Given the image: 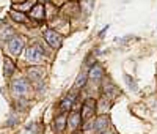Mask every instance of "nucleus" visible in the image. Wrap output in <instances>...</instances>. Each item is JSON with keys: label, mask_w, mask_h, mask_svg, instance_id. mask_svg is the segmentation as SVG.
Here are the masks:
<instances>
[{"label": "nucleus", "mask_w": 157, "mask_h": 134, "mask_svg": "<svg viewBox=\"0 0 157 134\" xmlns=\"http://www.w3.org/2000/svg\"><path fill=\"white\" fill-rule=\"evenodd\" d=\"M30 90V85L25 79H16L11 82V93L14 95L16 98H22L29 93Z\"/></svg>", "instance_id": "nucleus-1"}, {"label": "nucleus", "mask_w": 157, "mask_h": 134, "mask_svg": "<svg viewBox=\"0 0 157 134\" xmlns=\"http://www.w3.org/2000/svg\"><path fill=\"white\" fill-rule=\"evenodd\" d=\"M25 59L32 63H39L43 59H44V51L39 44H33V46H29L27 51H25Z\"/></svg>", "instance_id": "nucleus-2"}, {"label": "nucleus", "mask_w": 157, "mask_h": 134, "mask_svg": "<svg viewBox=\"0 0 157 134\" xmlns=\"http://www.w3.org/2000/svg\"><path fill=\"white\" fill-rule=\"evenodd\" d=\"M94 114H96V101L93 98L85 99L83 107H82V114H80L82 120H83V122H88V120H91L94 117Z\"/></svg>", "instance_id": "nucleus-3"}, {"label": "nucleus", "mask_w": 157, "mask_h": 134, "mask_svg": "<svg viewBox=\"0 0 157 134\" xmlns=\"http://www.w3.org/2000/svg\"><path fill=\"white\" fill-rule=\"evenodd\" d=\"M44 39L47 41V44L50 47H60L63 43V36L57 30H52V29L44 30Z\"/></svg>", "instance_id": "nucleus-4"}, {"label": "nucleus", "mask_w": 157, "mask_h": 134, "mask_svg": "<svg viewBox=\"0 0 157 134\" xmlns=\"http://www.w3.org/2000/svg\"><path fill=\"white\" fill-rule=\"evenodd\" d=\"M8 49L13 55H21V52L24 49V38H21L19 35H13L10 39H8Z\"/></svg>", "instance_id": "nucleus-5"}, {"label": "nucleus", "mask_w": 157, "mask_h": 134, "mask_svg": "<svg viewBox=\"0 0 157 134\" xmlns=\"http://www.w3.org/2000/svg\"><path fill=\"white\" fill-rule=\"evenodd\" d=\"M102 93H104V98H109V99H115L118 96H121V90L118 88L115 84L112 82H104V87H102Z\"/></svg>", "instance_id": "nucleus-6"}, {"label": "nucleus", "mask_w": 157, "mask_h": 134, "mask_svg": "<svg viewBox=\"0 0 157 134\" xmlns=\"http://www.w3.org/2000/svg\"><path fill=\"white\" fill-rule=\"evenodd\" d=\"M27 76H29V79L32 80V82H41V80L46 77V71H44V68H41V66H33V68H30L27 71Z\"/></svg>", "instance_id": "nucleus-7"}, {"label": "nucleus", "mask_w": 157, "mask_h": 134, "mask_svg": "<svg viewBox=\"0 0 157 134\" xmlns=\"http://www.w3.org/2000/svg\"><path fill=\"white\" fill-rule=\"evenodd\" d=\"M109 125H110V118H109L107 115H101V117L96 118V122H93V128H94L96 132H104V131H107Z\"/></svg>", "instance_id": "nucleus-8"}, {"label": "nucleus", "mask_w": 157, "mask_h": 134, "mask_svg": "<svg viewBox=\"0 0 157 134\" xmlns=\"http://www.w3.org/2000/svg\"><path fill=\"white\" fill-rule=\"evenodd\" d=\"M44 16H46V8H44V5L36 3V5H33V6H32V10H30V18H32V19L43 21V19H44Z\"/></svg>", "instance_id": "nucleus-9"}, {"label": "nucleus", "mask_w": 157, "mask_h": 134, "mask_svg": "<svg viewBox=\"0 0 157 134\" xmlns=\"http://www.w3.org/2000/svg\"><path fill=\"white\" fill-rule=\"evenodd\" d=\"M66 123H68V117H66V114H60L57 118H55V123H54V126H55V131L57 132H63L64 131V128H66Z\"/></svg>", "instance_id": "nucleus-10"}, {"label": "nucleus", "mask_w": 157, "mask_h": 134, "mask_svg": "<svg viewBox=\"0 0 157 134\" xmlns=\"http://www.w3.org/2000/svg\"><path fill=\"white\" fill-rule=\"evenodd\" d=\"M88 76H90V79H91V80H94V82H99V80L102 79V76H104V70L101 68L99 65H94L93 68L90 70Z\"/></svg>", "instance_id": "nucleus-11"}, {"label": "nucleus", "mask_w": 157, "mask_h": 134, "mask_svg": "<svg viewBox=\"0 0 157 134\" xmlns=\"http://www.w3.org/2000/svg\"><path fill=\"white\" fill-rule=\"evenodd\" d=\"M74 98H75V95H74V93H71L69 96H66V98H64V99L61 101V104H60V111H61V112H66V111H69L71 107H72Z\"/></svg>", "instance_id": "nucleus-12"}, {"label": "nucleus", "mask_w": 157, "mask_h": 134, "mask_svg": "<svg viewBox=\"0 0 157 134\" xmlns=\"http://www.w3.org/2000/svg\"><path fill=\"white\" fill-rule=\"evenodd\" d=\"M80 120H82V117H80V112H77V111H74L71 115H69V120H68V125L74 129V128H77L78 125H80Z\"/></svg>", "instance_id": "nucleus-13"}, {"label": "nucleus", "mask_w": 157, "mask_h": 134, "mask_svg": "<svg viewBox=\"0 0 157 134\" xmlns=\"http://www.w3.org/2000/svg\"><path fill=\"white\" fill-rule=\"evenodd\" d=\"M3 68H5V76L6 77H10L13 73H14V70H16V66H14V63L11 62V59H5V62H3Z\"/></svg>", "instance_id": "nucleus-14"}, {"label": "nucleus", "mask_w": 157, "mask_h": 134, "mask_svg": "<svg viewBox=\"0 0 157 134\" xmlns=\"http://www.w3.org/2000/svg\"><path fill=\"white\" fill-rule=\"evenodd\" d=\"M86 77H88L86 73H80V74H78V77H77V80H75V84H74V88H82V87L86 84Z\"/></svg>", "instance_id": "nucleus-15"}, {"label": "nucleus", "mask_w": 157, "mask_h": 134, "mask_svg": "<svg viewBox=\"0 0 157 134\" xmlns=\"http://www.w3.org/2000/svg\"><path fill=\"white\" fill-rule=\"evenodd\" d=\"M10 16L14 19V21H17V22H22V24H24V22H27V16H25L24 13H17V11L13 10V11L10 13Z\"/></svg>", "instance_id": "nucleus-16"}, {"label": "nucleus", "mask_w": 157, "mask_h": 134, "mask_svg": "<svg viewBox=\"0 0 157 134\" xmlns=\"http://www.w3.org/2000/svg\"><path fill=\"white\" fill-rule=\"evenodd\" d=\"M35 5V0H27L25 3H22V5H17L16 8L17 10H21V11H25V10H32V6Z\"/></svg>", "instance_id": "nucleus-17"}, {"label": "nucleus", "mask_w": 157, "mask_h": 134, "mask_svg": "<svg viewBox=\"0 0 157 134\" xmlns=\"http://www.w3.org/2000/svg\"><path fill=\"white\" fill-rule=\"evenodd\" d=\"M124 79H126V82H127V87H129V88L137 90V84H135V79H134V77H130L129 74H126Z\"/></svg>", "instance_id": "nucleus-18"}, {"label": "nucleus", "mask_w": 157, "mask_h": 134, "mask_svg": "<svg viewBox=\"0 0 157 134\" xmlns=\"http://www.w3.org/2000/svg\"><path fill=\"white\" fill-rule=\"evenodd\" d=\"M101 107H102L104 111L109 109V103H105V99H102V101H101Z\"/></svg>", "instance_id": "nucleus-19"}, {"label": "nucleus", "mask_w": 157, "mask_h": 134, "mask_svg": "<svg viewBox=\"0 0 157 134\" xmlns=\"http://www.w3.org/2000/svg\"><path fill=\"white\" fill-rule=\"evenodd\" d=\"M98 134H107V132H105V131H104V132H98Z\"/></svg>", "instance_id": "nucleus-20"}, {"label": "nucleus", "mask_w": 157, "mask_h": 134, "mask_svg": "<svg viewBox=\"0 0 157 134\" xmlns=\"http://www.w3.org/2000/svg\"><path fill=\"white\" fill-rule=\"evenodd\" d=\"M75 134H77V132H75Z\"/></svg>", "instance_id": "nucleus-21"}]
</instances>
